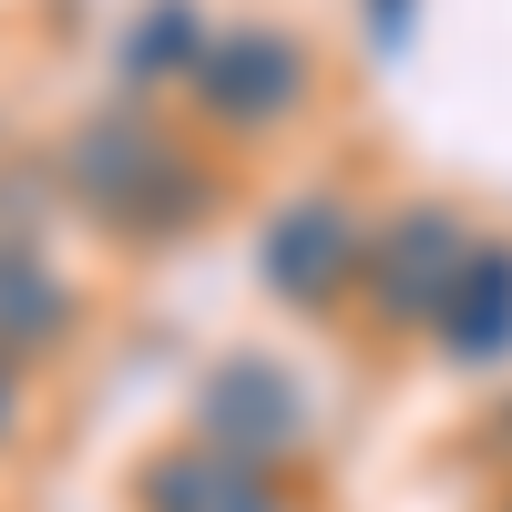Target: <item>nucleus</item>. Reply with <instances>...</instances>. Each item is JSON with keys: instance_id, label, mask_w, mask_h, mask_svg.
I'll use <instances>...</instances> for the list:
<instances>
[{"instance_id": "2", "label": "nucleus", "mask_w": 512, "mask_h": 512, "mask_svg": "<svg viewBox=\"0 0 512 512\" xmlns=\"http://www.w3.org/2000/svg\"><path fill=\"white\" fill-rule=\"evenodd\" d=\"M0 420H11V390H0Z\"/></svg>"}, {"instance_id": "1", "label": "nucleus", "mask_w": 512, "mask_h": 512, "mask_svg": "<svg viewBox=\"0 0 512 512\" xmlns=\"http://www.w3.org/2000/svg\"><path fill=\"white\" fill-rule=\"evenodd\" d=\"M52 328V297H41L21 267H0V338H41Z\"/></svg>"}]
</instances>
